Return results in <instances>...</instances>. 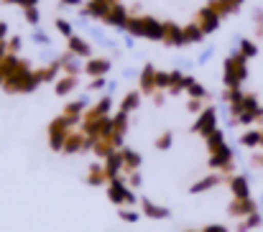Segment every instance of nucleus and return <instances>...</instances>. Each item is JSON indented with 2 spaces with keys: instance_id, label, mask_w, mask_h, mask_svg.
Segmentation results:
<instances>
[{
  "instance_id": "nucleus-1",
  "label": "nucleus",
  "mask_w": 263,
  "mask_h": 232,
  "mask_svg": "<svg viewBox=\"0 0 263 232\" xmlns=\"http://www.w3.org/2000/svg\"><path fill=\"white\" fill-rule=\"evenodd\" d=\"M128 31L133 36H143L151 41H161L166 36V23H159L156 18H130L128 21Z\"/></svg>"
},
{
  "instance_id": "nucleus-2",
  "label": "nucleus",
  "mask_w": 263,
  "mask_h": 232,
  "mask_svg": "<svg viewBox=\"0 0 263 232\" xmlns=\"http://www.w3.org/2000/svg\"><path fill=\"white\" fill-rule=\"evenodd\" d=\"M246 62H248V59H246L243 54H233V56H228V62H225V84H228V89L240 87V82L248 77Z\"/></svg>"
},
{
  "instance_id": "nucleus-3",
  "label": "nucleus",
  "mask_w": 263,
  "mask_h": 232,
  "mask_svg": "<svg viewBox=\"0 0 263 232\" xmlns=\"http://www.w3.org/2000/svg\"><path fill=\"white\" fill-rule=\"evenodd\" d=\"M107 197L115 202V204H133L136 202V197L130 194V189L120 181V179H110V186H107Z\"/></svg>"
},
{
  "instance_id": "nucleus-4",
  "label": "nucleus",
  "mask_w": 263,
  "mask_h": 232,
  "mask_svg": "<svg viewBox=\"0 0 263 232\" xmlns=\"http://www.w3.org/2000/svg\"><path fill=\"white\" fill-rule=\"evenodd\" d=\"M220 18H222V15H220L212 5H207V8H202V10H199V28H202L204 33H212V31H217Z\"/></svg>"
},
{
  "instance_id": "nucleus-5",
  "label": "nucleus",
  "mask_w": 263,
  "mask_h": 232,
  "mask_svg": "<svg viewBox=\"0 0 263 232\" xmlns=\"http://www.w3.org/2000/svg\"><path fill=\"white\" fill-rule=\"evenodd\" d=\"M215 120H217V112H215L212 107H207V110L199 115V120L194 123V128H192V130H194V133H202V136L207 138V136L215 130Z\"/></svg>"
},
{
  "instance_id": "nucleus-6",
  "label": "nucleus",
  "mask_w": 263,
  "mask_h": 232,
  "mask_svg": "<svg viewBox=\"0 0 263 232\" xmlns=\"http://www.w3.org/2000/svg\"><path fill=\"white\" fill-rule=\"evenodd\" d=\"M128 10L120 5V3H115L112 8H110V13L105 15V23H110V26H115V28H128Z\"/></svg>"
},
{
  "instance_id": "nucleus-7",
  "label": "nucleus",
  "mask_w": 263,
  "mask_h": 232,
  "mask_svg": "<svg viewBox=\"0 0 263 232\" xmlns=\"http://www.w3.org/2000/svg\"><path fill=\"white\" fill-rule=\"evenodd\" d=\"M253 212H258L253 199H235L230 204V215H235V217H251Z\"/></svg>"
},
{
  "instance_id": "nucleus-8",
  "label": "nucleus",
  "mask_w": 263,
  "mask_h": 232,
  "mask_svg": "<svg viewBox=\"0 0 263 232\" xmlns=\"http://www.w3.org/2000/svg\"><path fill=\"white\" fill-rule=\"evenodd\" d=\"M230 161H233V151L228 146L212 151V156H210V166L212 168H230Z\"/></svg>"
},
{
  "instance_id": "nucleus-9",
  "label": "nucleus",
  "mask_w": 263,
  "mask_h": 232,
  "mask_svg": "<svg viewBox=\"0 0 263 232\" xmlns=\"http://www.w3.org/2000/svg\"><path fill=\"white\" fill-rule=\"evenodd\" d=\"M230 191L235 194V199H251V186L246 176H235L230 179Z\"/></svg>"
},
{
  "instance_id": "nucleus-10",
  "label": "nucleus",
  "mask_w": 263,
  "mask_h": 232,
  "mask_svg": "<svg viewBox=\"0 0 263 232\" xmlns=\"http://www.w3.org/2000/svg\"><path fill=\"white\" fill-rule=\"evenodd\" d=\"M85 72H87L89 77H102V74L110 72V62L107 59H92V62H87Z\"/></svg>"
},
{
  "instance_id": "nucleus-11",
  "label": "nucleus",
  "mask_w": 263,
  "mask_h": 232,
  "mask_svg": "<svg viewBox=\"0 0 263 232\" xmlns=\"http://www.w3.org/2000/svg\"><path fill=\"white\" fill-rule=\"evenodd\" d=\"M166 44H172V46H184L186 41H184V28H179L174 23H166Z\"/></svg>"
},
{
  "instance_id": "nucleus-12",
  "label": "nucleus",
  "mask_w": 263,
  "mask_h": 232,
  "mask_svg": "<svg viewBox=\"0 0 263 232\" xmlns=\"http://www.w3.org/2000/svg\"><path fill=\"white\" fill-rule=\"evenodd\" d=\"M156 69L154 67H143V72H141V89L143 92H154L156 89Z\"/></svg>"
},
{
  "instance_id": "nucleus-13",
  "label": "nucleus",
  "mask_w": 263,
  "mask_h": 232,
  "mask_svg": "<svg viewBox=\"0 0 263 232\" xmlns=\"http://www.w3.org/2000/svg\"><path fill=\"white\" fill-rule=\"evenodd\" d=\"M89 44L85 41V38H77V36H72L69 38V54L72 56H89Z\"/></svg>"
},
{
  "instance_id": "nucleus-14",
  "label": "nucleus",
  "mask_w": 263,
  "mask_h": 232,
  "mask_svg": "<svg viewBox=\"0 0 263 232\" xmlns=\"http://www.w3.org/2000/svg\"><path fill=\"white\" fill-rule=\"evenodd\" d=\"M243 5V0H217V3H212V8L220 13V15H228V13H235L238 8Z\"/></svg>"
},
{
  "instance_id": "nucleus-15",
  "label": "nucleus",
  "mask_w": 263,
  "mask_h": 232,
  "mask_svg": "<svg viewBox=\"0 0 263 232\" xmlns=\"http://www.w3.org/2000/svg\"><path fill=\"white\" fill-rule=\"evenodd\" d=\"M143 215H148V217H154V220H164V217H169V209H166V207H156V204H151L148 199H143Z\"/></svg>"
},
{
  "instance_id": "nucleus-16",
  "label": "nucleus",
  "mask_w": 263,
  "mask_h": 232,
  "mask_svg": "<svg viewBox=\"0 0 263 232\" xmlns=\"http://www.w3.org/2000/svg\"><path fill=\"white\" fill-rule=\"evenodd\" d=\"M202 36H204V31L199 28V23H192V26L184 28V41L186 44H197V41H202Z\"/></svg>"
},
{
  "instance_id": "nucleus-17",
  "label": "nucleus",
  "mask_w": 263,
  "mask_h": 232,
  "mask_svg": "<svg viewBox=\"0 0 263 232\" xmlns=\"http://www.w3.org/2000/svg\"><path fill=\"white\" fill-rule=\"evenodd\" d=\"M120 156H123V163H125L130 171H136V168L141 166V156L136 153V151H130V148H123V151H120Z\"/></svg>"
},
{
  "instance_id": "nucleus-18",
  "label": "nucleus",
  "mask_w": 263,
  "mask_h": 232,
  "mask_svg": "<svg viewBox=\"0 0 263 232\" xmlns=\"http://www.w3.org/2000/svg\"><path fill=\"white\" fill-rule=\"evenodd\" d=\"M222 146H225V136H222V130L215 128V130L207 136V148H210V151H217V148H222Z\"/></svg>"
},
{
  "instance_id": "nucleus-19",
  "label": "nucleus",
  "mask_w": 263,
  "mask_h": 232,
  "mask_svg": "<svg viewBox=\"0 0 263 232\" xmlns=\"http://www.w3.org/2000/svg\"><path fill=\"white\" fill-rule=\"evenodd\" d=\"M74 84H77V79H74V77H64V79H59V82H57V94H59V97L69 94V92L74 89Z\"/></svg>"
},
{
  "instance_id": "nucleus-20",
  "label": "nucleus",
  "mask_w": 263,
  "mask_h": 232,
  "mask_svg": "<svg viewBox=\"0 0 263 232\" xmlns=\"http://www.w3.org/2000/svg\"><path fill=\"white\" fill-rule=\"evenodd\" d=\"M240 143H243V146H248V148L261 146V130H248V133L240 138Z\"/></svg>"
},
{
  "instance_id": "nucleus-21",
  "label": "nucleus",
  "mask_w": 263,
  "mask_h": 232,
  "mask_svg": "<svg viewBox=\"0 0 263 232\" xmlns=\"http://www.w3.org/2000/svg\"><path fill=\"white\" fill-rule=\"evenodd\" d=\"M136 107H138V92H128V94L123 97L120 110H123V112H130V110H136Z\"/></svg>"
},
{
  "instance_id": "nucleus-22",
  "label": "nucleus",
  "mask_w": 263,
  "mask_h": 232,
  "mask_svg": "<svg viewBox=\"0 0 263 232\" xmlns=\"http://www.w3.org/2000/svg\"><path fill=\"white\" fill-rule=\"evenodd\" d=\"M107 110H110V97H102V100H100V105L89 112V120H95V118H105V115H107Z\"/></svg>"
},
{
  "instance_id": "nucleus-23",
  "label": "nucleus",
  "mask_w": 263,
  "mask_h": 232,
  "mask_svg": "<svg viewBox=\"0 0 263 232\" xmlns=\"http://www.w3.org/2000/svg\"><path fill=\"white\" fill-rule=\"evenodd\" d=\"M215 184H217V176H207V179H202L199 184L192 186V194H199V191H204V189H212Z\"/></svg>"
},
{
  "instance_id": "nucleus-24",
  "label": "nucleus",
  "mask_w": 263,
  "mask_h": 232,
  "mask_svg": "<svg viewBox=\"0 0 263 232\" xmlns=\"http://www.w3.org/2000/svg\"><path fill=\"white\" fill-rule=\"evenodd\" d=\"M258 225H261V215H258V212H253L251 217H246V222L240 225V230L238 232H248L251 227H258Z\"/></svg>"
},
{
  "instance_id": "nucleus-25",
  "label": "nucleus",
  "mask_w": 263,
  "mask_h": 232,
  "mask_svg": "<svg viewBox=\"0 0 263 232\" xmlns=\"http://www.w3.org/2000/svg\"><path fill=\"white\" fill-rule=\"evenodd\" d=\"M240 54H243L246 59H251V56L258 54V46H256L253 41H240Z\"/></svg>"
},
{
  "instance_id": "nucleus-26",
  "label": "nucleus",
  "mask_w": 263,
  "mask_h": 232,
  "mask_svg": "<svg viewBox=\"0 0 263 232\" xmlns=\"http://www.w3.org/2000/svg\"><path fill=\"white\" fill-rule=\"evenodd\" d=\"M186 92H189V94H192L194 100H202V97L207 94V92H204V87H202V84H197L194 79L189 82V87H186Z\"/></svg>"
},
{
  "instance_id": "nucleus-27",
  "label": "nucleus",
  "mask_w": 263,
  "mask_h": 232,
  "mask_svg": "<svg viewBox=\"0 0 263 232\" xmlns=\"http://www.w3.org/2000/svg\"><path fill=\"white\" fill-rule=\"evenodd\" d=\"M156 87H159V89H164V87H172V74H166V72H159V74H156Z\"/></svg>"
},
{
  "instance_id": "nucleus-28",
  "label": "nucleus",
  "mask_w": 263,
  "mask_h": 232,
  "mask_svg": "<svg viewBox=\"0 0 263 232\" xmlns=\"http://www.w3.org/2000/svg\"><path fill=\"white\" fill-rule=\"evenodd\" d=\"M57 28H59L62 36H69V38H72V23H67V21L59 18V21H57Z\"/></svg>"
},
{
  "instance_id": "nucleus-29",
  "label": "nucleus",
  "mask_w": 263,
  "mask_h": 232,
  "mask_svg": "<svg viewBox=\"0 0 263 232\" xmlns=\"http://www.w3.org/2000/svg\"><path fill=\"white\" fill-rule=\"evenodd\" d=\"M26 21L33 23V26L39 23V10H36V5H33V8H26Z\"/></svg>"
},
{
  "instance_id": "nucleus-30",
  "label": "nucleus",
  "mask_w": 263,
  "mask_h": 232,
  "mask_svg": "<svg viewBox=\"0 0 263 232\" xmlns=\"http://www.w3.org/2000/svg\"><path fill=\"white\" fill-rule=\"evenodd\" d=\"M169 146H172V133H164V136L156 141V148H161V151H164V148H169Z\"/></svg>"
},
{
  "instance_id": "nucleus-31",
  "label": "nucleus",
  "mask_w": 263,
  "mask_h": 232,
  "mask_svg": "<svg viewBox=\"0 0 263 232\" xmlns=\"http://www.w3.org/2000/svg\"><path fill=\"white\" fill-rule=\"evenodd\" d=\"M120 220H125V222H136L138 215H136V212H120Z\"/></svg>"
},
{
  "instance_id": "nucleus-32",
  "label": "nucleus",
  "mask_w": 263,
  "mask_h": 232,
  "mask_svg": "<svg viewBox=\"0 0 263 232\" xmlns=\"http://www.w3.org/2000/svg\"><path fill=\"white\" fill-rule=\"evenodd\" d=\"M33 38H36V44H49V36H46V33H41V31H36V36H33Z\"/></svg>"
},
{
  "instance_id": "nucleus-33",
  "label": "nucleus",
  "mask_w": 263,
  "mask_h": 232,
  "mask_svg": "<svg viewBox=\"0 0 263 232\" xmlns=\"http://www.w3.org/2000/svg\"><path fill=\"white\" fill-rule=\"evenodd\" d=\"M130 186H141V173H138V171L130 173Z\"/></svg>"
},
{
  "instance_id": "nucleus-34",
  "label": "nucleus",
  "mask_w": 263,
  "mask_h": 232,
  "mask_svg": "<svg viewBox=\"0 0 263 232\" xmlns=\"http://www.w3.org/2000/svg\"><path fill=\"white\" fill-rule=\"evenodd\" d=\"M204 232H228L222 225H210V227H204Z\"/></svg>"
},
{
  "instance_id": "nucleus-35",
  "label": "nucleus",
  "mask_w": 263,
  "mask_h": 232,
  "mask_svg": "<svg viewBox=\"0 0 263 232\" xmlns=\"http://www.w3.org/2000/svg\"><path fill=\"white\" fill-rule=\"evenodd\" d=\"M10 49L18 51V49H21V38H10Z\"/></svg>"
},
{
  "instance_id": "nucleus-36",
  "label": "nucleus",
  "mask_w": 263,
  "mask_h": 232,
  "mask_svg": "<svg viewBox=\"0 0 263 232\" xmlns=\"http://www.w3.org/2000/svg\"><path fill=\"white\" fill-rule=\"evenodd\" d=\"M5 33H8V26H5V23H0V44H3V38H5Z\"/></svg>"
},
{
  "instance_id": "nucleus-37",
  "label": "nucleus",
  "mask_w": 263,
  "mask_h": 232,
  "mask_svg": "<svg viewBox=\"0 0 263 232\" xmlns=\"http://www.w3.org/2000/svg\"><path fill=\"white\" fill-rule=\"evenodd\" d=\"M36 3H39V0H23V3H21V5H23V8H33V5H36Z\"/></svg>"
},
{
  "instance_id": "nucleus-38",
  "label": "nucleus",
  "mask_w": 263,
  "mask_h": 232,
  "mask_svg": "<svg viewBox=\"0 0 263 232\" xmlns=\"http://www.w3.org/2000/svg\"><path fill=\"white\" fill-rule=\"evenodd\" d=\"M62 3H67V5H80L82 0H62Z\"/></svg>"
},
{
  "instance_id": "nucleus-39",
  "label": "nucleus",
  "mask_w": 263,
  "mask_h": 232,
  "mask_svg": "<svg viewBox=\"0 0 263 232\" xmlns=\"http://www.w3.org/2000/svg\"><path fill=\"white\" fill-rule=\"evenodd\" d=\"M261 146H263V130H261Z\"/></svg>"
},
{
  "instance_id": "nucleus-40",
  "label": "nucleus",
  "mask_w": 263,
  "mask_h": 232,
  "mask_svg": "<svg viewBox=\"0 0 263 232\" xmlns=\"http://www.w3.org/2000/svg\"><path fill=\"white\" fill-rule=\"evenodd\" d=\"M261 163H263V158H261Z\"/></svg>"
}]
</instances>
